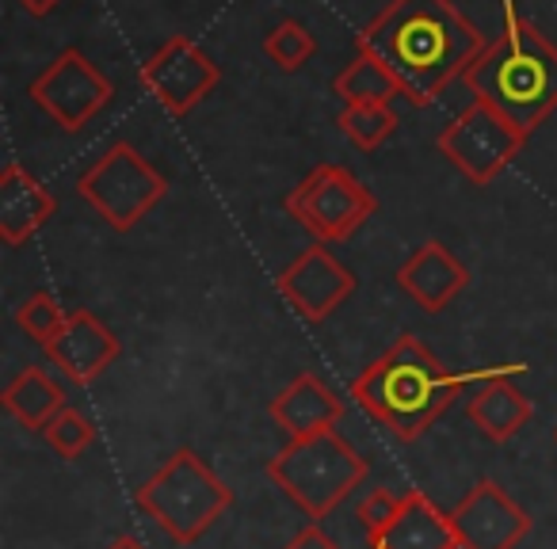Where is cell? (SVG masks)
Listing matches in <instances>:
<instances>
[{
    "label": "cell",
    "instance_id": "obj_1",
    "mask_svg": "<svg viewBox=\"0 0 557 549\" xmlns=\"http://www.w3.org/2000/svg\"><path fill=\"white\" fill-rule=\"evenodd\" d=\"M356 47L401 80L405 100L424 108L470 73L488 42L450 0H389L359 32Z\"/></svg>",
    "mask_w": 557,
    "mask_h": 549
},
{
    "label": "cell",
    "instance_id": "obj_2",
    "mask_svg": "<svg viewBox=\"0 0 557 549\" xmlns=\"http://www.w3.org/2000/svg\"><path fill=\"white\" fill-rule=\"evenodd\" d=\"M458 394V374H450L417 336H401L351 378V401L397 442H417Z\"/></svg>",
    "mask_w": 557,
    "mask_h": 549
},
{
    "label": "cell",
    "instance_id": "obj_3",
    "mask_svg": "<svg viewBox=\"0 0 557 549\" xmlns=\"http://www.w3.org/2000/svg\"><path fill=\"white\" fill-rule=\"evenodd\" d=\"M473 100L493 103L523 134L557 111V47L504 0V32L466 73Z\"/></svg>",
    "mask_w": 557,
    "mask_h": 549
},
{
    "label": "cell",
    "instance_id": "obj_4",
    "mask_svg": "<svg viewBox=\"0 0 557 549\" xmlns=\"http://www.w3.org/2000/svg\"><path fill=\"white\" fill-rule=\"evenodd\" d=\"M134 503L146 519H153L176 546L199 541L218 519L230 511L233 488L195 454L180 447L146 485L134 492Z\"/></svg>",
    "mask_w": 557,
    "mask_h": 549
},
{
    "label": "cell",
    "instance_id": "obj_5",
    "mask_svg": "<svg viewBox=\"0 0 557 549\" xmlns=\"http://www.w3.org/2000/svg\"><path fill=\"white\" fill-rule=\"evenodd\" d=\"M367 470V458L341 432H321L310 439H290L278 450L268 462V481L318 523L363 485Z\"/></svg>",
    "mask_w": 557,
    "mask_h": 549
},
{
    "label": "cell",
    "instance_id": "obj_6",
    "mask_svg": "<svg viewBox=\"0 0 557 549\" xmlns=\"http://www.w3.org/2000/svg\"><path fill=\"white\" fill-rule=\"evenodd\" d=\"M77 195L111 229L126 233L169 195V179L131 141H119L77 179Z\"/></svg>",
    "mask_w": 557,
    "mask_h": 549
},
{
    "label": "cell",
    "instance_id": "obj_7",
    "mask_svg": "<svg viewBox=\"0 0 557 549\" xmlns=\"http://www.w3.org/2000/svg\"><path fill=\"white\" fill-rule=\"evenodd\" d=\"M283 207L318 245H341L379 210V199L351 169L318 164L283 199Z\"/></svg>",
    "mask_w": 557,
    "mask_h": 549
},
{
    "label": "cell",
    "instance_id": "obj_8",
    "mask_svg": "<svg viewBox=\"0 0 557 549\" xmlns=\"http://www.w3.org/2000/svg\"><path fill=\"white\" fill-rule=\"evenodd\" d=\"M527 138L504 111H496L493 103L473 100L455 123L443 126V134L435 138L440 153L462 172L470 184L488 187L519 153H523Z\"/></svg>",
    "mask_w": 557,
    "mask_h": 549
},
{
    "label": "cell",
    "instance_id": "obj_9",
    "mask_svg": "<svg viewBox=\"0 0 557 549\" xmlns=\"http://www.w3.org/2000/svg\"><path fill=\"white\" fill-rule=\"evenodd\" d=\"M115 88L100 73V65H92L77 47H65L39 77L32 80V100L62 126L65 134L85 130V123H92L103 108L111 103Z\"/></svg>",
    "mask_w": 557,
    "mask_h": 549
},
{
    "label": "cell",
    "instance_id": "obj_10",
    "mask_svg": "<svg viewBox=\"0 0 557 549\" xmlns=\"http://www.w3.org/2000/svg\"><path fill=\"white\" fill-rule=\"evenodd\" d=\"M138 80L172 118H184L195 103L214 92L222 73H218V65L210 62V54L199 42L172 35L161 50H153L149 62H141Z\"/></svg>",
    "mask_w": 557,
    "mask_h": 549
},
{
    "label": "cell",
    "instance_id": "obj_11",
    "mask_svg": "<svg viewBox=\"0 0 557 549\" xmlns=\"http://www.w3.org/2000/svg\"><path fill=\"white\" fill-rule=\"evenodd\" d=\"M275 287L306 325H321L351 298L356 275L325 245H310L278 271Z\"/></svg>",
    "mask_w": 557,
    "mask_h": 549
},
{
    "label": "cell",
    "instance_id": "obj_12",
    "mask_svg": "<svg viewBox=\"0 0 557 549\" xmlns=\"http://www.w3.org/2000/svg\"><path fill=\"white\" fill-rule=\"evenodd\" d=\"M458 549H516L531 534V515L496 481H478L450 511Z\"/></svg>",
    "mask_w": 557,
    "mask_h": 549
},
{
    "label": "cell",
    "instance_id": "obj_13",
    "mask_svg": "<svg viewBox=\"0 0 557 549\" xmlns=\"http://www.w3.org/2000/svg\"><path fill=\"white\" fill-rule=\"evenodd\" d=\"M47 359L77 386H92L119 359V336L96 313L73 310L65 328L47 344Z\"/></svg>",
    "mask_w": 557,
    "mask_h": 549
},
{
    "label": "cell",
    "instance_id": "obj_14",
    "mask_svg": "<svg viewBox=\"0 0 557 549\" xmlns=\"http://www.w3.org/2000/svg\"><path fill=\"white\" fill-rule=\"evenodd\" d=\"M397 287L424 313H443L470 287V267L455 260L440 240H428L397 267Z\"/></svg>",
    "mask_w": 557,
    "mask_h": 549
},
{
    "label": "cell",
    "instance_id": "obj_15",
    "mask_svg": "<svg viewBox=\"0 0 557 549\" xmlns=\"http://www.w3.org/2000/svg\"><path fill=\"white\" fill-rule=\"evenodd\" d=\"M268 416L290 439H310V435L321 432H336V424L344 416V401L318 374H298L268 401Z\"/></svg>",
    "mask_w": 557,
    "mask_h": 549
},
{
    "label": "cell",
    "instance_id": "obj_16",
    "mask_svg": "<svg viewBox=\"0 0 557 549\" xmlns=\"http://www.w3.org/2000/svg\"><path fill=\"white\" fill-rule=\"evenodd\" d=\"M50 217H54V195L24 164H4V172H0V240L9 248H20Z\"/></svg>",
    "mask_w": 557,
    "mask_h": 549
},
{
    "label": "cell",
    "instance_id": "obj_17",
    "mask_svg": "<svg viewBox=\"0 0 557 549\" xmlns=\"http://www.w3.org/2000/svg\"><path fill=\"white\" fill-rule=\"evenodd\" d=\"M371 549H458V534L450 526V511H443L424 492L401 496V508L371 538Z\"/></svg>",
    "mask_w": 557,
    "mask_h": 549
},
{
    "label": "cell",
    "instance_id": "obj_18",
    "mask_svg": "<svg viewBox=\"0 0 557 549\" xmlns=\"http://www.w3.org/2000/svg\"><path fill=\"white\" fill-rule=\"evenodd\" d=\"M470 424L485 435L488 442H508L519 435L534 416V401L516 386V378H493L470 389V404H466Z\"/></svg>",
    "mask_w": 557,
    "mask_h": 549
},
{
    "label": "cell",
    "instance_id": "obj_19",
    "mask_svg": "<svg viewBox=\"0 0 557 549\" xmlns=\"http://www.w3.org/2000/svg\"><path fill=\"white\" fill-rule=\"evenodd\" d=\"M0 401H4L9 416H16L27 432H42V427L65 409V389L58 386L42 366H27V371H20L16 378L4 386Z\"/></svg>",
    "mask_w": 557,
    "mask_h": 549
},
{
    "label": "cell",
    "instance_id": "obj_20",
    "mask_svg": "<svg viewBox=\"0 0 557 549\" xmlns=\"http://www.w3.org/2000/svg\"><path fill=\"white\" fill-rule=\"evenodd\" d=\"M333 92L344 103H382V108H389L397 96H405V85L374 54H356V62H348V70L333 80Z\"/></svg>",
    "mask_w": 557,
    "mask_h": 549
},
{
    "label": "cell",
    "instance_id": "obj_21",
    "mask_svg": "<svg viewBox=\"0 0 557 549\" xmlns=\"http://www.w3.org/2000/svg\"><path fill=\"white\" fill-rule=\"evenodd\" d=\"M336 123H341V130L348 134L359 149H367V153L379 149L382 141L397 130V115L389 108H382V103H344Z\"/></svg>",
    "mask_w": 557,
    "mask_h": 549
},
{
    "label": "cell",
    "instance_id": "obj_22",
    "mask_svg": "<svg viewBox=\"0 0 557 549\" xmlns=\"http://www.w3.org/2000/svg\"><path fill=\"white\" fill-rule=\"evenodd\" d=\"M263 54H268L278 70L295 73V70H302L313 54H318V42H313V35L306 24H298V20H283V24L263 39Z\"/></svg>",
    "mask_w": 557,
    "mask_h": 549
},
{
    "label": "cell",
    "instance_id": "obj_23",
    "mask_svg": "<svg viewBox=\"0 0 557 549\" xmlns=\"http://www.w3.org/2000/svg\"><path fill=\"white\" fill-rule=\"evenodd\" d=\"M65 321H70V313L58 305L54 295H47V290H39V295L24 298V302L16 305V325L24 336H32L35 344H42L47 348L50 340H54L58 333L65 328Z\"/></svg>",
    "mask_w": 557,
    "mask_h": 549
},
{
    "label": "cell",
    "instance_id": "obj_24",
    "mask_svg": "<svg viewBox=\"0 0 557 549\" xmlns=\"http://www.w3.org/2000/svg\"><path fill=\"white\" fill-rule=\"evenodd\" d=\"M42 439H47V447L54 450V454H62V458H70V462H73V458H81L88 447H92L96 427H92V420H88L85 412H77V409H70V404H65V409L58 412L47 427H42Z\"/></svg>",
    "mask_w": 557,
    "mask_h": 549
},
{
    "label": "cell",
    "instance_id": "obj_25",
    "mask_svg": "<svg viewBox=\"0 0 557 549\" xmlns=\"http://www.w3.org/2000/svg\"><path fill=\"white\" fill-rule=\"evenodd\" d=\"M397 508H401V500H397L394 492H386V488H374L367 500H359L356 519H359V526H363L367 541H371L379 531H386V523L397 515Z\"/></svg>",
    "mask_w": 557,
    "mask_h": 549
},
{
    "label": "cell",
    "instance_id": "obj_26",
    "mask_svg": "<svg viewBox=\"0 0 557 549\" xmlns=\"http://www.w3.org/2000/svg\"><path fill=\"white\" fill-rule=\"evenodd\" d=\"M283 549H341V546H336V541L329 538L318 523H310V526H302V531H298Z\"/></svg>",
    "mask_w": 557,
    "mask_h": 549
},
{
    "label": "cell",
    "instance_id": "obj_27",
    "mask_svg": "<svg viewBox=\"0 0 557 549\" xmlns=\"http://www.w3.org/2000/svg\"><path fill=\"white\" fill-rule=\"evenodd\" d=\"M62 0H20V9L32 12V16H47V12H54Z\"/></svg>",
    "mask_w": 557,
    "mask_h": 549
},
{
    "label": "cell",
    "instance_id": "obj_28",
    "mask_svg": "<svg viewBox=\"0 0 557 549\" xmlns=\"http://www.w3.org/2000/svg\"><path fill=\"white\" fill-rule=\"evenodd\" d=\"M108 549H146V541H141L138 534H123V538H115Z\"/></svg>",
    "mask_w": 557,
    "mask_h": 549
},
{
    "label": "cell",
    "instance_id": "obj_29",
    "mask_svg": "<svg viewBox=\"0 0 557 549\" xmlns=\"http://www.w3.org/2000/svg\"><path fill=\"white\" fill-rule=\"evenodd\" d=\"M554 439H557V432H554Z\"/></svg>",
    "mask_w": 557,
    "mask_h": 549
}]
</instances>
